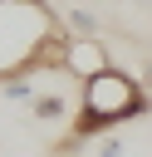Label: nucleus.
<instances>
[{
    "label": "nucleus",
    "mask_w": 152,
    "mask_h": 157,
    "mask_svg": "<svg viewBox=\"0 0 152 157\" xmlns=\"http://www.w3.org/2000/svg\"><path fill=\"white\" fill-rule=\"evenodd\" d=\"M142 83L152 88V54H147V64H142Z\"/></svg>",
    "instance_id": "obj_8"
},
{
    "label": "nucleus",
    "mask_w": 152,
    "mask_h": 157,
    "mask_svg": "<svg viewBox=\"0 0 152 157\" xmlns=\"http://www.w3.org/2000/svg\"><path fill=\"white\" fill-rule=\"evenodd\" d=\"M142 113H152V93L142 88V78H132L127 69L113 64V69H103V74H93V78L83 83V93H78V118H74L64 147H74V142H83V137H98V132H113L118 123H132V118H142Z\"/></svg>",
    "instance_id": "obj_1"
},
{
    "label": "nucleus",
    "mask_w": 152,
    "mask_h": 157,
    "mask_svg": "<svg viewBox=\"0 0 152 157\" xmlns=\"http://www.w3.org/2000/svg\"><path fill=\"white\" fill-rule=\"evenodd\" d=\"M49 34H59V20L44 0H0V83L34 74Z\"/></svg>",
    "instance_id": "obj_2"
},
{
    "label": "nucleus",
    "mask_w": 152,
    "mask_h": 157,
    "mask_svg": "<svg viewBox=\"0 0 152 157\" xmlns=\"http://www.w3.org/2000/svg\"><path fill=\"white\" fill-rule=\"evenodd\" d=\"M103 69H113V54H108V44L98 39V34H69V59H64V74H74V78H93V74H103Z\"/></svg>",
    "instance_id": "obj_3"
},
{
    "label": "nucleus",
    "mask_w": 152,
    "mask_h": 157,
    "mask_svg": "<svg viewBox=\"0 0 152 157\" xmlns=\"http://www.w3.org/2000/svg\"><path fill=\"white\" fill-rule=\"evenodd\" d=\"M64 25H69V34H98V20H93L88 10H69Z\"/></svg>",
    "instance_id": "obj_6"
},
{
    "label": "nucleus",
    "mask_w": 152,
    "mask_h": 157,
    "mask_svg": "<svg viewBox=\"0 0 152 157\" xmlns=\"http://www.w3.org/2000/svg\"><path fill=\"white\" fill-rule=\"evenodd\" d=\"M64 113H69V98H64V93H39V98L29 103V118H34V123H59Z\"/></svg>",
    "instance_id": "obj_4"
},
{
    "label": "nucleus",
    "mask_w": 152,
    "mask_h": 157,
    "mask_svg": "<svg viewBox=\"0 0 152 157\" xmlns=\"http://www.w3.org/2000/svg\"><path fill=\"white\" fill-rule=\"evenodd\" d=\"M93 157H127V152H123V142H118V137H108V142H98V152H93Z\"/></svg>",
    "instance_id": "obj_7"
},
{
    "label": "nucleus",
    "mask_w": 152,
    "mask_h": 157,
    "mask_svg": "<svg viewBox=\"0 0 152 157\" xmlns=\"http://www.w3.org/2000/svg\"><path fill=\"white\" fill-rule=\"evenodd\" d=\"M0 98H5V103H34L39 88H34V78L20 74V78H5V83H0Z\"/></svg>",
    "instance_id": "obj_5"
}]
</instances>
